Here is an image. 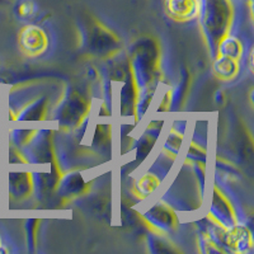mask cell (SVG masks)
I'll use <instances>...</instances> for the list:
<instances>
[{
  "instance_id": "cell-28",
  "label": "cell",
  "mask_w": 254,
  "mask_h": 254,
  "mask_svg": "<svg viewBox=\"0 0 254 254\" xmlns=\"http://www.w3.org/2000/svg\"><path fill=\"white\" fill-rule=\"evenodd\" d=\"M215 101L217 102V104H222L224 103V101H225V94H224L221 90H219V92L215 94Z\"/></svg>"
},
{
  "instance_id": "cell-5",
  "label": "cell",
  "mask_w": 254,
  "mask_h": 254,
  "mask_svg": "<svg viewBox=\"0 0 254 254\" xmlns=\"http://www.w3.org/2000/svg\"><path fill=\"white\" fill-rule=\"evenodd\" d=\"M149 231L160 235L173 234L179 226V217L171 203L159 199L140 214Z\"/></svg>"
},
{
  "instance_id": "cell-32",
  "label": "cell",
  "mask_w": 254,
  "mask_h": 254,
  "mask_svg": "<svg viewBox=\"0 0 254 254\" xmlns=\"http://www.w3.org/2000/svg\"><path fill=\"white\" fill-rule=\"evenodd\" d=\"M0 183H1V174H0Z\"/></svg>"
},
{
  "instance_id": "cell-9",
  "label": "cell",
  "mask_w": 254,
  "mask_h": 254,
  "mask_svg": "<svg viewBox=\"0 0 254 254\" xmlns=\"http://www.w3.org/2000/svg\"><path fill=\"white\" fill-rule=\"evenodd\" d=\"M90 190V185L79 171L63 172L56 186L55 194L61 202H69L84 196Z\"/></svg>"
},
{
  "instance_id": "cell-23",
  "label": "cell",
  "mask_w": 254,
  "mask_h": 254,
  "mask_svg": "<svg viewBox=\"0 0 254 254\" xmlns=\"http://www.w3.org/2000/svg\"><path fill=\"white\" fill-rule=\"evenodd\" d=\"M207 160V149L203 145L198 144L196 141L190 142L187 154H186V163L190 164L194 162H206Z\"/></svg>"
},
{
  "instance_id": "cell-30",
  "label": "cell",
  "mask_w": 254,
  "mask_h": 254,
  "mask_svg": "<svg viewBox=\"0 0 254 254\" xmlns=\"http://www.w3.org/2000/svg\"><path fill=\"white\" fill-rule=\"evenodd\" d=\"M6 3V0H0V6L1 5H4V4Z\"/></svg>"
},
{
  "instance_id": "cell-11",
  "label": "cell",
  "mask_w": 254,
  "mask_h": 254,
  "mask_svg": "<svg viewBox=\"0 0 254 254\" xmlns=\"http://www.w3.org/2000/svg\"><path fill=\"white\" fill-rule=\"evenodd\" d=\"M139 88L136 85L132 72L120 83L119 88V113L122 119H133L136 121V108L139 102Z\"/></svg>"
},
{
  "instance_id": "cell-26",
  "label": "cell",
  "mask_w": 254,
  "mask_h": 254,
  "mask_svg": "<svg viewBox=\"0 0 254 254\" xmlns=\"http://www.w3.org/2000/svg\"><path fill=\"white\" fill-rule=\"evenodd\" d=\"M8 164L9 165H22V164H29L28 159H27L26 154L22 149L17 147L15 145L10 144L8 145Z\"/></svg>"
},
{
  "instance_id": "cell-16",
  "label": "cell",
  "mask_w": 254,
  "mask_h": 254,
  "mask_svg": "<svg viewBox=\"0 0 254 254\" xmlns=\"http://www.w3.org/2000/svg\"><path fill=\"white\" fill-rule=\"evenodd\" d=\"M240 71V61L225 58V56H215L212 63V72L215 78L220 81H233Z\"/></svg>"
},
{
  "instance_id": "cell-2",
  "label": "cell",
  "mask_w": 254,
  "mask_h": 254,
  "mask_svg": "<svg viewBox=\"0 0 254 254\" xmlns=\"http://www.w3.org/2000/svg\"><path fill=\"white\" fill-rule=\"evenodd\" d=\"M234 14L233 0H201L197 19L212 58L216 54L220 41L231 33Z\"/></svg>"
},
{
  "instance_id": "cell-31",
  "label": "cell",
  "mask_w": 254,
  "mask_h": 254,
  "mask_svg": "<svg viewBox=\"0 0 254 254\" xmlns=\"http://www.w3.org/2000/svg\"><path fill=\"white\" fill-rule=\"evenodd\" d=\"M0 120H1V107H0Z\"/></svg>"
},
{
  "instance_id": "cell-27",
  "label": "cell",
  "mask_w": 254,
  "mask_h": 254,
  "mask_svg": "<svg viewBox=\"0 0 254 254\" xmlns=\"http://www.w3.org/2000/svg\"><path fill=\"white\" fill-rule=\"evenodd\" d=\"M247 66H248L249 71L253 72V49L249 50L248 56H247Z\"/></svg>"
},
{
  "instance_id": "cell-12",
  "label": "cell",
  "mask_w": 254,
  "mask_h": 254,
  "mask_svg": "<svg viewBox=\"0 0 254 254\" xmlns=\"http://www.w3.org/2000/svg\"><path fill=\"white\" fill-rule=\"evenodd\" d=\"M165 14L177 23H188L197 19L201 0H164Z\"/></svg>"
},
{
  "instance_id": "cell-20",
  "label": "cell",
  "mask_w": 254,
  "mask_h": 254,
  "mask_svg": "<svg viewBox=\"0 0 254 254\" xmlns=\"http://www.w3.org/2000/svg\"><path fill=\"white\" fill-rule=\"evenodd\" d=\"M190 75L187 69L182 70L181 72V80L176 88H172V110H179L183 104L186 95H187L188 88H190Z\"/></svg>"
},
{
  "instance_id": "cell-17",
  "label": "cell",
  "mask_w": 254,
  "mask_h": 254,
  "mask_svg": "<svg viewBox=\"0 0 254 254\" xmlns=\"http://www.w3.org/2000/svg\"><path fill=\"white\" fill-rule=\"evenodd\" d=\"M215 56H225V58L240 61L244 56V44L240 38L230 33L220 41Z\"/></svg>"
},
{
  "instance_id": "cell-29",
  "label": "cell",
  "mask_w": 254,
  "mask_h": 254,
  "mask_svg": "<svg viewBox=\"0 0 254 254\" xmlns=\"http://www.w3.org/2000/svg\"><path fill=\"white\" fill-rule=\"evenodd\" d=\"M6 252H8V249L4 248L3 240H1V238H0V253H6Z\"/></svg>"
},
{
  "instance_id": "cell-6",
  "label": "cell",
  "mask_w": 254,
  "mask_h": 254,
  "mask_svg": "<svg viewBox=\"0 0 254 254\" xmlns=\"http://www.w3.org/2000/svg\"><path fill=\"white\" fill-rule=\"evenodd\" d=\"M206 217L222 229H229L239 222L234 203L217 183H215L211 190L210 203H208Z\"/></svg>"
},
{
  "instance_id": "cell-21",
  "label": "cell",
  "mask_w": 254,
  "mask_h": 254,
  "mask_svg": "<svg viewBox=\"0 0 254 254\" xmlns=\"http://www.w3.org/2000/svg\"><path fill=\"white\" fill-rule=\"evenodd\" d=\"M146 240L147 246H149V251H150L151 253L160 254L179 252V249H177L171 242H168V240L165 239V235L155 234V233L149 231V235H147Z\"/></svg>"
},
{
  "instance_id": "cell-15",
  "label": "cell",
  "mask_w": 254,
  "mask_h": 254,
  "mask_svg": "<svg viewBox=\"0 0 254 254\" xmlns=\"http://www.w3.org/2000/svg\"><path fill=\"white\" fill-rule=\"evenodd\" d=\"M160 185H162V178L158 174L154 173V172H146L133 182V197H136L139 201H144L147 197L151 196L160 187Z\"/></svg>"
},
{
  "instance_id": "cell-19",
  "label": "cell",
  "mask_w": 254,
  "mask_h": 254,
  "mask_svg": "<svg viewBox=\"0 0 254 254\" xmlns=\"http://www.w3.org/2000/svg\"><path fill=\"white\" fill-rule=\"evenodd\" d=\"M112 130L107 124H98L95 126L94 135L92 139V146L101 154H110Z\"/></svg>"
},
{
  "instance_id": "cell-25",
  "label": "cell",
  "mask_w": 254,
  "mask_h": 254,
  "mask_svg": "<svg viewBox=\"0 0 254 254\" xmlns=\"http://www.w3.org/2000/svg\"><path fill=\"white\" fill-rule=\"evenodd\" d=\"M38 226H40V220L29 219L26 224V240L28 252H36L38 239Z\"/></svg>"
},
{
  "instance_id": "cell-24",
  "label": "cell",
  "mask_w": 254,
  "mask_h": 254,
  "mask_svg": "<svg viewBox=\"0 0 254 254\" xmlns=\"http://www.w3.org/2000/svg\"><path fill=\"white\" fill-rule=\"evenodd\" d=\"M36 12H37V6L33 0H17L15 1L14 13L19 19H29L35 15Z\"/></svg>"
},
{
  "instance_id": "cell-8",
  "label": "cell",
  "mask_w": 254,
  "mask_h": 254,
  "mask_svg": "<svg viewBox=\"0 0 254 254\" xmlns=\"http://www.w3.org/2000/svg\"><path fill=\"white\" fill-rule=\"evenodd\" d=\"M19 50L27 58H40L49 50L50 38L42 27L27 24L18 35Z\"/></svg>"
},
{
  "instance_id": "cell-18",
  "label": "cell",
  "mask_w": 254,
  "mask_h": 254,
  "mask_svg": "<svg viewBox=\"0 0 254 254\" xmlns=\"http://www.w3.org/2000/svg\"><path fill=\"white\" fill-rule=\"evenodd\" d=\"M206 220H207V224L199 228L198 235H197V238H198L199 251L206 254L226 253L225 249L222 248L221 244L217 242L216 238L212 234V231H211L210 228V221H208L207 217H206Z\"/></svg>"
},
{
  "instance_id": "cell-1",
  "label": "cell",
  "mask_w": 254,
  "mask_h": 254,
  "mask_svg": "<svg viewBox=\"0 0 254 254\" xmlns=\"http://www.w3.org/2000/svg\"><path fill=\"white\" fill-rule=\"evenodd\" d=\"M128 63L140 93L136 108V122H139L150 107L163 78L162 50L158 41L151 36L137 38L130 49Z\"/></svg>"
},
{
  "instance_id": "cell-3",
  "label": "cell",
  "mask_w": 254,
  "mask_h": 254,
  "mask_svg": "<svg viewBox=\"0 0 254 254\" xmlns=\"http://www.w3.org/2000/svg\"><path fill=\"white\" fill-rule=\"evenodd\" d=\"M81 51L101 60H107L122 51V41L101 20L89 17L80 26Z\"/></svg>"
},
{
  "instance_id": "cell-22",
  "label": "cell",
  "mask_w": 254,
  "mask_h": 254,
  "mask_svg": "<svg viewBox=\"0 0 254 254\" xmlns=\"http://www.w3.org/2000/svg\"><path fill=\"white\" fill-rule=\"evenodd\" d=\"M37 130L38 128H13L9 131V142L23 149L32 141Z\"/></svg>"
},
{
  "instance_id": "cell-14",
  "label": "cell",
  "mask_w": 254,
  "mask_h": 254,
  "mask_svg": "<svg viewBox=\"0 0 254 254\" xmlns=\"http://www.w3.org/2000/svg\"><path fill=\"white\" fill-rule=\"evenodd\" d=\"M185 126L186 121H179V124L174 122L171 128H169V131H168V135L165 137L162 149L163 154L168 156L171 160H174L179 155V151H181L186 135Z\"/></svg>"
},
{
  "instance_id": "cell-13",
  "label": "cell",
  "mask_w": 254,
  "mask_h": 254,
  "mask_svg": "<svg viewBox=\"0 0 254 254\" xmlns=\"http://www.w3.org/2000/svg\"><path fill=\"white\" fill-rule=\"evenodd\" d=\"M49 110V98L42 95L36 99L26 102L17 111L15 122H41L46 120Z\"/></svg>"
},
{
  "instance_id": "cell-10",
  "label": "cell",
  "mask_w": 254,
  "mask_h": 254,
  "mask_svg": "<svg viewBox=\"0 0 254 254\" xmlns=\"http://www.w3.org/2000/svg\"><path fill=\"white\" fill-rule=\"evenodd\" d=\"M221 244L226 253H249L253 249V235L251 229L240 221L231 228L224 229Z\"/></svg>"
},
{
  "instance_id": "cell-7",
  "label": "cell",
  "mask_w": 254,
  "mask_h": 254,
  "mask_svg": "<svg viewBox=\"0 0 254 254\" xmlns=\"http://www.w3.org/2000/svg\"><path fill=\"white\" fill-rule=\"evenodd\" d=\"M15 169L9 171L6 174V190L8 197L12 202H23L31 198L35 192L33 177L29 164L13 165Z\"/></svg>"
},
{
  "instance_id": "cell-4",
  "label": "cell",
  "mask_w": 254,
  "mask_h": 254,
  "mask_svg": "<svg viewBox=\"0 0 254 254\" xmlns=\"http://www.w3.org/2000/svg\"><path fill=\"white\" fill-rule=\"evenodd\" d=\"M90 110L92 103L87 95L71 85L64 92L54 113V121L58 122L59 128L65 132L75 131L88 121Z\"/></svg>"
}]
</instances>
